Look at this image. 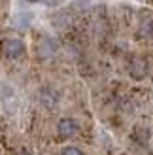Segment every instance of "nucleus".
Returning <instances> with one entry per match:
<instances>
[{"instance_id": "nucleus-6", "label": "nucleus", "mask_w": 153, "mask_h": 155, "mask_svg": "<svg viewBox=\"0 0 153 155\" xmlns=\"http://www.w3.org/2000/svg\"><path fill=\"white\" fill-rule=\"evenodd\" d=\"M17 155H30V153H28V151H25V150H23V151H19Z\"/></svg>"}, {"instance_id": "nucleus-3", "label": "nucleus", "mask_w": 153, "mask_h": 155, "mask_svg": "<svg viewBox=\"0 0 153 155\" xmlns=\"http://www.w3.org/2000/svg\"><path fill=\"white\" fill-rule=\"evenodd\" d=\"M131 74L134 76V78H144L146 76V63H144L142 59H136V61H132V66H131Z\"/></svg>"}, {"instance_id": "nucleus-1", "label": "nucleus", "mask_w": 153, "mask_h": 155, "mask_svg": "<svg viewBox=\"0 0 153 155\" xmlns=\"http://www.w3.org/2000/svg\"><path fill=\"white\" fill-rule=\"evenodd\" d=\"M2 53L8 59H19L21 55H25V44L17 38H10L2 44Z\"/></svg>"}, {"instance_id": "nucleus-4", "label": "nucleus", "mask_w": 153, "mask_h": 155, "mask_svg": "<svg viewBox=\"0 0 153 155\" xmlns=\"http://www.w3.org/2000/svg\"><path fill=\"white\" fill-rule=\"evenodd\" d=\"M60 155H83V151L78 150V148H72V146H70V148H64Z\"/></svg>"}, {"instance_id": "nucleus-2", "label": "nucleus", "mask_w": 153, "mask_h": 155, "mask_svg": "<svg viewBox=\"0 0 153 155\" xmlns=\"http://www.w3.org/2000/svg\"><path fill=\"white\" fill-rule=\"evenodd\" d=\"M78 130H80V125L74 119H70V117H66V119H63L59 123V133H60V136H64V138L76 136Z\"/></svg>"}, {"instance_id": "nucleus-5", "label": "nucleus", "mask_w": 153, "mask_h": 155, "mask_svg": "<svg viewBox=\"0 0 153 155\" xmlns=\"http://www.w3.org/2000/svg\"><path fill=\"white\" fill-rule=\"evenodd\" d=\"M44 4H47V6H59L60 2H63V0H42Z\"/></svg>"}]
</instances>
